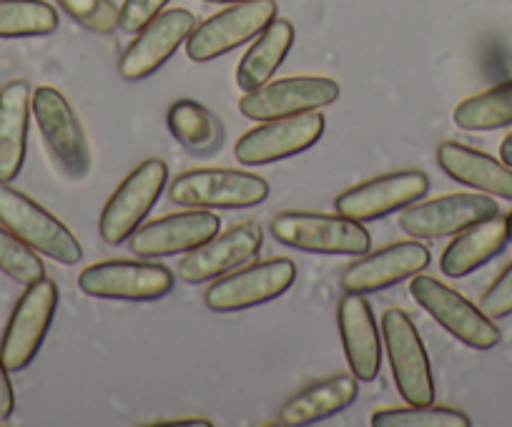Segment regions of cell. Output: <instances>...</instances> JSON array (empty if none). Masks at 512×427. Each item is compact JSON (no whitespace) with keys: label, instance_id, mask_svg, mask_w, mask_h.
<instances>
[{"label":"cell","instance_id":"obj_1","mask_svg":"<svg viewBox=\"0 0 512 427\" xmlns=\"http://www.w3.org/2000/svg\"><path fill=\"white\" fill-rule=\"evenodd\" d=\"M274 239L289 249L309 254H349L362 257L372 247V237L362 222L344 214H322V211H282L269 224Z\"/></svg>","mask_w":512,"mask_h":427},{"label":"cell","instance_id":"obj_2","mask_svg":"<svg viewBox=\"0 0 512 427\" xmlns=\"http://www.w3.org/2000/svg\"><path fill=\"white\" fill-rule=\"evenodd\" d=\"M0 224L11 229L38 254L51 257L53 262L66 267L81 262L83 249L76 234H71L61 219L53 217L51 211L43 209L23 191L13 189L11 184H0Z\"/></svg>","mask_w":512,"mask_h":427},{"label":"cell","instance_id":"obj_3","mask_svg":"<svg viewBox=\"0 0 512 427\" xmlns=\"http://www.w3.org/2000/svg\"><path fill=\"white\" fill-rule=\"evenodd\" d=\"M410 294L437 325L445 327L462 345L472 347V350H492L500 345V330L495 322L470 299L442 284L440 279L422 272L415 274L410 282Z\"/></svg>","mask_w":512,"mask_h":427},{"label":"cell","instance_id":"obj_4","mask_svg":"<svg viewBox=\"0 0 512 427\" xmlns=\"http://www.w3.org/2000/svg\"><path fill=\"white\" fill-rule=\"evenodd\" d=\"M382 337L397 392L407 405H432L435 402V377L425 342L410 314L402 309H387L382 314Z\"/></svg>","mask_w":512,"mask_h":427},{"label":"cell","instance_id":"obj_5","mask_svg":"<svg viewBox=\"0 0 512 427\" xmlns=\"http://www.w3.org/2000/svg\"><path fill=\"white\" fill-rule=\"evenodd\" d=\"M171 201L191 209H251L269 196V181L236 169H191L169 186Z\"/></svg>","mask_w":512,"mask_h":427},{"label":"cell","instance_id":"obj_6","mask_svg":"<svg viewBox=\"0 0 512 427\" xmlns=\"http://www.w3.org/2000/svg\"><path fill=\"white\" fill-rule=\"evenodd\" d=\"M31 109L43 144L48 146L58 169L68 179H83L91 169V146L68 98L58 88L41 86L33 91Z\"/></svg>","mask_w":512,"mask_h":427},{"label":"cell","instance_id":"obj_7","mask_svg":"<svg viewBox=\"0 0 512 427\" xmlns=\"http://www.w3.org/2000/svg\"><path fill=\"white\" fill-rule=\"evenodd\" d=\"M277 0L231 3L194 28L186 38V56L194 63H209L256 38L277 18Z\"/></svg>","mask_w":512,"mask_h":427},{"label":"cell","instance_id":"obj_8","mask_svg":"<svg viewBox=\"0 0 512 427\" xmlns=\"http://www.w3.org/2000/svg\"><path fill=\"white\" fill-rule=\"evenodd\" d=\"M169 179L164 159H146L118 184L98 219V234L106 244H123L154 209Z\"/></svg>","mask_w":512,"mask_h":427},{"label":"cell","instance_id":"obj_9","mask_svg":"<svg viewBox=\"0 0 512 427\" xmlns=\"http://www.w3.org/2000/svg\"><path fill=\"white\" fill-rule=\"evenodd\" d=\"M58 307V287L53 279L43 277L28 284L23 297L13 309L8 327L0 340V360L6 362L8 372H21L36 360L48 330H51L53 314Z\"/></svg>","mask_w":512,"mask_h":427},{"label":"cell","instance_id":"obj_10","mask_svg":"<svg viewBox=\"0 0 512 427\" xmlns=\"http://www.w3.org/2000/svg\"><path fill=\"white\" fill-rule=\"evenodd\" d=\"M83 294L98 299H123V302H154L166 297L174 287L169 267L136 259H111L91 264L78 274Z\"/></svg>","mask_w":512,"mask_h":427},{"label":"cell","instance_id":"obj_11","mask_svg":"<svg viewBox=\"0 0 512 427\" xmlns=\"http://www.w3.org/2000/svg\"><path fill=\"white\" fill-rule=\"evenodd\" d=\"M297 279L292 259L279 257L234 269L206 289L204 299L211 312H244L282 297Z\"/></svg>","mask_w":512,"mask_h":427},{"label":"cell","instance_id":"obj_12","mask_svg":"<svg viewBox=\"0 0 512 427\" xmlns=\"http://www.w3.org/2000/svg\"><path fill=\"white\" fill-rule=\"evenodd\" d=\"M342 88L324 76H289L264 83L256 91H246L239 101V111L251 121H272L297 116L304 111H319L332 106Z\"/></svg>","mask_w":512,"mask_h":427},{"label":"cell","instance_id":"obj_13","mask_svg":"<svg viewBox=\"0 0 512 427\" xmlns=\"http://www.w3.org/2000/svg\"><path fill=\"white\" fill-rule=\"evenodd\" d=\"M324 116L319 111H304L297 116L262 121V126L246 131L234 146L236 161L244 166H264L274 161L292 159L312 149L324 134Z\"/></svg>","mask_w":512,"mask_h":427},{"label":"cell","instance_id":"obj_14","mask_svg":"<svg viewBox=\"0 0 512 427\" xmlns=\"http://www.w3.org/2000/svg\"><path fill=\"white\" fill-rule=\"evenodd\" d=\"M427 191H430V179L422 171H392V174L377 176V179H369L364 184L342 191L334 199V206L344 217L367 224L407 209L417 199H422Z\"/></svg>","mask_w":512,"mask_h":427},{"label":"cell","instance_id":"obj_15","mask_svg":"<svg viewBox=\"0 0 512 427\" xmlns=\"http://www.w3.org/2000/svg\"><path fill=\"white\" fill-rule=\"evenodd\" d=\"M196 28L194 13L186 8H171L161 11L159 16L151 18L136 38L126 46L121 61H118V73L126 81H144L154 76L166 61L176 53L181 43H186L189 33Z\"/></svg>","mask_w":512,"mask_h":427},{"label":"cell","instance_id":"obj_16","mask_svg":"<svg viewBox=\"0 0 512 427\" xmlns=\"http://www.w3.org/2000/svg\"><path fill=\"white\" fill-rule=\"evenodd\" d=\"M427 267H430V249L420 244V239L395 242L354 259L339 277V287L357 294L382 292L425 272Z\"/></svg>","mask_w":512,"mask_h":427},{"label":"cell","instance_id":"obj_17","mask_svg":"<svg viewBox=\"0 0 512 427\" xmlns=\"http://www.w3.org/2000/svg\"><path fill=\"white\" fill-rule=\"evenodd\" d=\"M497 211V201L487 194H447L407 206L400 214V229L412 239L452 237Z\"/></svg>","mask_w":512,"mask_h":427},{"label":"cell","instance_id":"obj_18","mask_svg":"<svg viewBox=\"0 0 512 427\" xmlns=\"http://www.w3.org/2000/svg\"><path fill=\"white\" fill-rule=\"evenodd\" d=\"M262 239V227L256 222L236 224L229 232L214 234L204 244L186 252L179 264V277L189 284H201L234 272L259 254Z\"/></svg>","mask_w":512,"mask_h":427},{"label":"cell","instance_id":"obj_19","mask_svg":"<svg viewBox=\"0 0 512 427\" xmlns=\"http://www.w3.org/2000/svg\"><path fill=\"white\" fill-rule=\"evenodd\" d=\"M221 219L214 211L191 209L179 211V214H166V217L154 219L131 234V252L144 259L176 257L186 254L219 234Z\"/></svg>","mask_w":512,"mask_h":427},{"label":"cell","instance_id":"obj_20","mask_svg":"<svg viewBox=\"0 0 512 427\" xmlns=\"http://www.w3.org/2000/svg\"><path fill=\"white\" fill-rule=\"evenodd\" d=\"M337 325L352 375L359 382H372L382 367V335L364 294L347 292L339 299Z\"/></svg>","mask_w":512,"mask_h":427},{"label":"cell","instance_id":"obj_21","mask_svg":"<svg viewBox=\"0 0 512 427\" xmlns=\"http://www.w3.org/2000/svg\"><path fill=\"white\" fill-rule=\"evenodd\" d=\"M31 101V83L23 78L0 88V184H11L26 161Z\"/></svg>","mask_w":512,"mask_h":427},{"label":"cell","instance_id":"obj_22","mask_svg":"<svg viewBox=\"0 0 512 427\" xmlns=\"http://www.w3.org/2000/svg\"><path fill=\"white\" fill-rule=\"evenodd\" d=\"M437 164L460 184L512 201V169L502 159L457 141H445L437 149Z\"/></svg>","mask_w":512,"mask_h":427},{"label":"cell","instance_id":"obj_23","mask_svg":"<svg viewBox=\"0 0 512 427\" xmlns=\"http://www.w3.org/2000/svg\"><path fill=\"white\" fill-rule=\"evenodd\" d=\"M507 242H510V237H507V217H502L497 211L492 217L462 229L447 244L440 257L442 274H447L450 279L467 277L475 269L485 267L490 259H495L507 247Z\"/></svg>","mask_w":512,"mask_h":427},{"label":"cell","instance_id":"obj_24","mask_svg":"<svg viewBox=\"0 0 512 427\" xmlns=\"http://www.w3.org/2000/svg\"><path fill=\"white\" fill-rule=\"evenodd\" d=\"M359 395V380L354 375H332L327 380L312 382L289 397L282 405L277 417V425L284 427H299L312 425V422L327 420V417L337 415V412L347 410Z\"/></svg>","mask_w":512,"mask_h":427},{"label":"cell","instance_id":"obj_25","mask_svg":"<svg viewBox=\"0 0 512 427\" xmlns=\"http://www.w3.org/2000/svg\"><path fill=\"white\" fill-rule=\"evenodd\" d=\"M294 26L287 18H274L267 28H264L256 41L251 43L249 51L239 61L236 68V83L241 91H256L264 83L272 81L274 71L284 63L287 53L294 46Z\"/></svg>","mask_w":512,"mask_h":427},{"label":"cell","instance_id":"obj_26","mask_svg":"<svg viewBox=\"0 0 512 427\" xmlns=\"http://www.w3.org/2000/svg\"><path fill=\"white\" fill-rule=\"evenodd\" d=\"M452 121L462 131H497L512 126V81L457 103Z\"/></svg>","mask_w":512,"mask_h":427},{"label":"cell","instance_id":"obj_27","mask_svg":"<svg viewBox=\"0 0 512 427\" xmlns=\"http://www.w3.org/2000/svg\"><path fill=\"white\" fill-rule=\"evenodd\" d=\"M166 121H169L174 139L184 149L194 151V154H209V151L219 149L221 136H224L221 126L201 103L191 101V98H181V101L171 103Z\"/></svg>","mask_w":512,"mask_h":427},{"label":"cell","instance_id":"obj_28","mask_svg":"<svg viewBox=\"0 0 512 427\" xmlns=\"http://www.w3.org/2000/svg\"><path fill=\"white\" fill-rule=\"evenodd\" d=\"M56 28L58 13L46 0H0V38L51 36Z\"/></svg>","mask_w":512,"mask_h":427},{"label":"cell","instance_id":"obj_29","mask_svg":"<svg viewBox=\"0 0 512 427\" xmlns=\"http://www.w3.org/2000/svg\"><path fill=\"white\" fill-rule=\"evenodd\" d=\"M374 427H470V417L455 407L407 405L384 407L372 415Z\"/></svg>","mask_w":512,"mask_h":427},{"label":"cell","instance_id":"obj_30","mask_svg":"<svg viewBox=\"0 0 512 427\" xmlns=\"http://www.w3.org/2000/svg\"><path fill=\"white\" fill-rule=\"evenodd\" d=\"M0 272L11 277L13 282L23 284V287L46 277V267H43L36 249L28 247L21 237H16L3 224H0Z\"/></svg>","mask_w":512,"mask_h":427},{"label":"cell","instance_id":"obj_31","mask_svg":"<svg viewBox=\"0 0 512 427\" xmlns=\"http://www.w3.org/2000/svg\"><path fill=\"white\" fill-rule=\"evenodd\" d=\"M56 3L86 31L111 36L118 28V8L113 0H56Z\"/></svg>","mask_w":512,"mask_h":427},{"label":"cell","instance_id":"obj_32","mask_svg":"<svg viewBox=\"0 0 512 427\" xmlns=\"http://www.w3.org/2000/svg\"><path fill=\"white\" fill-rule=\"evenodd\" d=\"M480 309L490 319L510 317L512 314V262L497 274L495 282L480 297Z\"/></svg>","mask_w":512,"mask_h":427},{"label":"cell","instance_id":"obj_33","mask_svg":"<svg viewBox=\"0 0 512 427\" xmlns=\"http://www.w3.org/2000/svg\"><path fill=\"white\" fill-rule=\"evenodd\" d=\"M166 6L169 0H123V6L118 8V28L123 33H139Z\"/></svg>","mask_w":512,"mask_h":427},{"label":"cell","instance_id":"obj_34","mask_svg":"<svg viewBox=\"0 0 512 427\" xmlns=\"http://www.w3.org/2000/svg\"><path fill=\"white\" fill-rule=\"evenodd\" d=\"M13 410H16V395H13L6 362L0 360V420H8L13 415Z\"/></svg>","mask_w":512,"mask_h":427},{"label":"cell","instance_id":"obj_35","mask_svg":"<svg viewBox=\"0 0 512 427\" xmlns=\"http://www.w3.org/2000/svg\"><path fill=\"white\" fill-rule=\"evenodd\" d=\"M151 427H214L206 417H171V420H156Z\"/></svg>","mask_w":512,"mask_h":427},{"label":"cell","instance_id":"obj_36","mask_svg":"<svg viewBox=\"0 0 512 427\" xmlns=\"http://www.w3.org/2000/svg\"><path fill=\"white\" fill-rule=\"evenodd\" d=\"M500 159L512 169V134H507L500 144Z\"/></svg>","mask_w":512,"mask_h":427},{"label":"cell","instance_id":"obj_37","mask_svg":"<svg viewBox=\"0 0 512 427\" xmlns=\"http://www.w3.org/2000/svg\"><path fill=\"white\" fill-rule=\"evenodd\" d=\"M507 237H510V242H512V211L507 214Z\"/></svg>","mask_w":512,"mask_h":427},{"label":"cell","instance_id":"obj_38","mask_svg":"<svg viewBox=\"0 0 512 427\" xmlns=\"http://www.w3.org/2000/svg\"><path fill=\"white\" fill-rule=\"evenodd\" d=\"M204 3H244V0H204Z\"/></svg>","mask_w":512,"mask_h":427}]
</instances>
